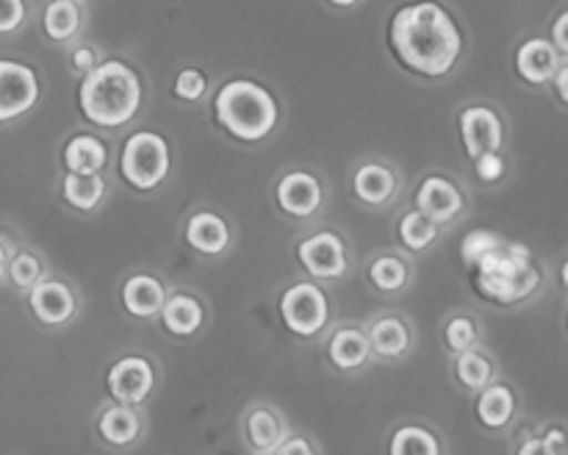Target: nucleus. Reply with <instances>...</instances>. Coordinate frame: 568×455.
<instances>
[{
    "label": "nucleus",
    "instance_id": "obj_13",
    "mask_svg": "<svg viewBox=\"0 0 568 455\" xmlns=\"http://www.w3.org/2000/svg\"><path fill=\"white\" fill-rule=\"evenodd\" d=\"M26 305L33 322L39 327H48V331L72 325L75 316L81 314V297H78L75 286L59 275H48L44 281H39L26 294Z\"/></svg>",
    "mask_w": 568,
    "mask_h": 455
},
{
    "label": "nucleus",
    "instance_id": "obj_26",
    "mask_svg": "<svg viewBox=\"0 0 568 455\" xmlns=\"http://www.w3.org/2000/svg\"><path fill=\"white\" fill-rule=\"evenodd\" d=\"M366 277L375 286V292L392 297V294L408 289L410 277H414V266H410V261L399 250H383V253L372 255L369 266H366Z\"/></svg>",
    "mask_w": 568,
    "mask_h": 455
},
{
    "label": "nucleus",
    "instance_id": "obj_9",
    "mask_svg": "<svg viewBox=\"0 0 568 455\" xmlns=\"http://www.w3.org/2000/svg\"><path fill=\"white\" fill-rule=\"evenodd\" d=\"M349 192L355 203L369 211L392 209L405 192L403 166L381 153L361 155L349 170Z\"/></svg>",
    "mask_w": 568,
    "mask_h": 455
},
{
    "label": "nucleus",
    "instance_id": "obj_34",
    "mask_svg": "<svg viewBox=\"0 0 568 455\" xmlns=\"http://www.w3.org/2000/svg\"><path fill=\"white\" fill-rule=\"evenodd\" d=\"M499 244H505L503 233L491 231V228H475V231L466 233L464 242H460V259H464V264L469 266V270H475V266L480 264L488 253H494Z\"/></svg>",
    "mask_w": 568,
    "mask_h": 455
},
{
    "label": "nucleus",
    "instance_id": "obj_3",
    "mask_svg": "<svg viewBox=\"0 0 568 455\" xmlns=\"http://www.w3.org/2000/svg\"><path fill=\"white\" fill-rule=\"evenodd\" d=\"M78 114L83 125L103 133H122L136 125L150 103L144 72L122 55H105L103 64L78 81Z\"/></svg>",
    "mask_w": 568,
    "mask_h": 455
},
{
    "label": "nucleus",
    "instance_id": "obj_10",
    "mask_svg": "<svg viewBox=\"0 0 568 455\" xmlns=\"http://www.w3.org/2000/svg\"><path fill=\"white\" fill-rule=\"evenodd\" d=\"M414 205L447 231L469 214L471 194L455 172L427 170L422 172L419 183H416Z\"/></svg>",
    "mask_w": 568,
    "mask_h": 455
},
{
    "label": "nucleus",
    "instance_id": "obj_31",
    "mask_svg": "<svg viewBox=\"0 0 568 455\" xmlns=\"http://www.w3.org/2000/svg\"><path fill=\"white\" fill-rule=\"evenodd\" d=\"M455 377H458L460 386L466 392H477L488 388L497 377V366H494V358L488 353H483L480 347L466 350V353L455 355Z\"/></svg>",
    "mask_w": 568,
    "mask_h": 455
},
{
    "label": "nucleus",
    "instance_id": "obj_2",
    "mask_svg": "<svg viewBox=\"0 0 568 455\" xmlns=\"http://www.w3.org/2000/svg\"><path fill=\"white\" fill-rule=\"evenodd\" d=\"M211 120L231 142L264 148L286 125V100L258 75H231L216 83L209 100Z\"/></svg>",
    "mask_w": 568,
    "mask_h": 455
},
{
    "label": "nucleus",
    "instance_id": "obj_4",
    "mask_svg": "<svg viewBox=\"0 0 568 455\" xmlns=\"http://www.w3.org/2000/svg\"><path fill=\"white\" fill-rule=\"evenodd\" d=\"M469 272L477 294L497 305L525 303L544 283V272L538 270L532 250L525 242L508 239Z\"/></svg>",
    "mask_w": 568,
    "mask_h": 455
},
{
    "label": "nucleus",
    "instance_id": "obj_23",
    "mask_svg": "<svg viewBox=\"0 0 568 455\" xmlns=\"http://www.w3.org/2000/svg\"><path fill=\"white\" fill-rule=\"evenodd\" d=\"M94 427H98L100 442L114 449H125L133 447L142 436V414L133 405L111 403L100 411Z\"/></svg>",
    "mask_w": 568,
    "mask_h": 455
},
{
    "label": "nucleus",
    "instance_id": "obj_45",
    "mask_svg": "<svg viewBox=\"0 0 568 455\" xmlns=\"http://www.w3.org/2000/svg\"><path fill=\"white\" fill-rule=\"evenodd\" d=\"M560 283H564L568 292V255L564 259V264H560Z\"/></svg>",
    "mask_w": 568,
    "mask_h": 455
},
{
    "label": "nucleus",
    "instance_id": "obj_6",
    "mask_svg": "<svg viewBox=\"0 0 568 455\" xmlns=\"http://www.w3.org/2000/svg\"><path fill=\"white\" fill-rule=\"evenodd\" d=\"M272 200L286 220L314 222L331 203V183L325 172L311 164L283 166L272 183Z\"/></svg>",
    "mask_w": 568,
    "mask_h": 455
},
{
    "label": "nucleus",
    "instance_id": "obj_18",
    "mask_svg": "<svg viewBox=\"0 0 568 455\" xmlns=\"http://www.w3.org/2000/svg\"><path fill=\"white\" fill-rule=\"evenodd\" d=\"M89 28V9L81 0H44L39 11V31L55 48L67 50L81 42Z\"/></svg>",
    "mask_w": 568,
    "mask_h": 455
},
{
    "label": "nucleus",
    "instance_id": "obj_30",
    "mask_svg": "<svg viewBox=\"0 0 568 455\" xmlns=\"http://www.w3.org/2000/svg\"><path fill=\"white\" fill-rule=\"evenodd\" d=\"M516 416V394L508 383H491L477 394V419L486 431H505Z\"/></svg>",
    "mask_w": 568,
    "mask_h": 455
},
{
    "label": "nucleus",
    "instance_id": "obj_19",
    "mask_svg": "<svg viewBox=\"0 0 568 455\" xmlns=\"http://www.w3.org/2000/svg\"><path fill=\"white\" fill-rule=\"evenodd\" d=\"M59 198L70 211L81 216H92L109 203L111 181L105 172L98 175H78V172H61Z\"/></svg>",
    "mask_w": 568,
    "mask_h": 455
},
{
    "label": "nucleus",
    "instance_id": "obj_46",
    "mask_svg": "<svg viewBox=\"0 0 568 455\" xmlns=\"http://www.w3.org/2000/svg\"><path fill=\"white\" fill-rule=\"evenodd\" d=\"M566 327H568V311H566Z\"/></svg>",
    "mask_w": 568,
    "mask_h": 455
},
{
    "label": "nucleus",
    "instance_id": "obj_16",
    "mask_svg": "<svg viewBox=\"0 0 568 455\" xmlns=\"http://www.w3.org/2000/svg\"><path fill=\"white\" fill-rule=\"evenodd\" d=\"M514 72L525 87L530 89H544L552 83V78L558 75V70L564 67V55L555 48L552 39L541 37V33H532V37H521L514 44Z\"/></svg>",
    "mask_w": 568,
    "mask_h": 455
},
{
    "label": "nucleus",
    "instance_id": "obj_20",
    "mask_svg": "<svg viewBox=\"0 0 568 455\" xmlns=\"http://www.w3.org/2000/svg\"><path fill=\"white\" fill-rule=\"evenodd\" d=\"M120 297L122 309H125L133 320L148 322L161 316L170 292H166L164 281H161L159 275H153V272H133V275L125 277V283H122Z\"/></svg>",
    "mask_w": 568,
    "mask_h": 455
},
{
    "label": "nucleus",
    "instance_id": "obj_35",
    "mask_svg": "<svg viewBox=\"0 0 568 455\" xmlns=\"http://www.w3.org/2000/svg\"><path fill=\"white\" fill-rule=\"evenodd\" d=\"M469 166H471V175H475V181L480 183V186H486V189L503 186V183L510 178L508 150H505V153L480 155V159L469 161Z\"/></svg>",
    "mask_w": 568,
    "mask_h": 455
},
{
    "label": "nucleus",
    "instance_id": "obj_37",
    "mask_svg": "<svg viewBox=\"0 0 568 455\" xmlns=\"http://www.w3.org/2000/svg\"><path fill=\"white\" fill-rule=\"evenodd\" d=\"M33 0H0V39H14L31 26Z\"/></svg>",
    "mask_w": 568,
    "mask_h": 455
},
{
    "label": "nucleus",
    "instance_id": "obj_47",
    "mask_svg": "<svg viewBox=\"0 0 568 455\" xmlns=\"http://www.w3.org/2000/svg\"><path fill=\"white\" fill-rule=\"evenodd\" d=\"M81 3H87V0H81Z\"/></svg>",
    "mask_w": 568,
    "mask_h": 455
},
{
    "label": "nucleus",
    "instance_id": "obj_43",
    "mask_svg": "<svg viewBox=\"0 0 568 455\" xmlns=\"http://www.w3.org/2000/svg\"><path fill=\"white\" fill-rule=\"evenodd\" d=\"M320 3L325 6V9L338 11V14H347V11L361 9V6H364L366 0H320Z\"/></svg>",
    "mask_w": 568,
    "mask_h": 455
},
{
    "label": "nucleus",
    "instance_id": "obj_24",
    "mask_svg": "<svg viewBox=\"0 0 568 455\" xmlns=\"http://www.w3.org/2000/svg\"><path fill=\"white\" fill-rule=\"evenodd\" d=\"M216 83L214 75L205 70L203 64H194V61H183L172 70L170 78V98L175 100L183 109H197L205 100H211Z\"/></svg>",
    "mask_w": 568,
    "mask_h": 455
},
{
    "label": "nucleus",
    "instance_id": "obj_1",
    "mask_svg": "<svg viewBox=\"0 0 568 455\" xmlns=\"http://www.w3.org/2000/svg\"><path fill=\"white\" fill-rule=\"evenodd\" d=\"M388 53L399 70L427 87H442L469 59V28L444 0H405L392 11L386 28Z\"/></svg>",
    "mask_w": 568,
    "mask_h": 455
},
{
    "label": "nucleus",
    "instance_id": "obj_5",
    "mask_svg": "<svg viewBox=\"0 0 568 455\" xmlns=\"http://www.w3.org/2000/svg\"><path fill=\"white\" fill-rule=\"evenodd\" d=\"M175 172V142L159 128H133L116 150V175L131 192L155 194Z\"/></svg>",
    "mask_w": 568,
    "mask_h": 455
},
{
    "label": "nucleus",
    "instance_id": "obj_25",
    "mask_svg": "<svg viewBox=\"0 0 568 455\" xmlns=\"http://www.w3.org/2000/svg\"><path fill=\"white\" fill-rule=\"evenodd\" d=\"M244 436L247 444L258 455H272L277 453L283 442H286V425H283L281 414H277L272 405H253V408L244 414Z\"/></svg>",
    "mask_w": 568,
    "mask_h": 455
},
{
    "label": "nucleus",
    "instance_id": "obj_21",
    "mask_svg": "<svg viewBox=\"0 0 568 455\" xmlns=\"http://www.w3.org/2000/svg\"><path fill=\"white\" fill-rule=\"evenodd\" d=\"M372 353L383 361H399L414 347V331L403 314H383L369 325Z\"/></svg>",
    "mask_w": 568,
    "mask_h": 455
},
{
    "label": "nucleus",
    "instance_id": "obj_17",
    "mask_svg": "<svg viewBox=\"0 0 568 455\" xmlns=\"http://www.w3.org/2000/svg\"><path fill=\"white\" fill-rule=\"evenodd\" d=\"M105 388H109V397L114 403L139 408L142 403H148L155 388L153 361L144 358V355H122L120 361L109 366Z\"/></svg>",
    "mask_w": 568,
    "mask_h": 455
},
{
    "label": "nucleus",
    "instance_id": "obj_32",
    "mask_svg": "<svg viewBox=\"0 0 568 455\" xmlns=\"http://www.w3.org/2000/svg\"><path fill=\"white\" fill-rule=\"evenodd\" d=\"M388 455H444V447L430 427L403 425L392 433Z\"/></svg>",
    "mask_w": 568,
    "mask_h": 455
},
{
    "label": "nucleus",
    "instance_id": "obj_11",
    "mask_svg": "<svg viewBox=\"0 0 568 455\" xmlns=\"http://www.w3.org/2000/svg\"><path fill=\"white\" fill-rule=\"evenodd\" d=\"M294 255H297L300 266L308 272V277L320 283H336L349 275L353 266V253H349V242L338 228H316L305 236L297 239L294 244Z\"/></svg>",
    "mask_w": 568,
    "mask_h": 455
},
{
    "label": "nucleus",
    "instance_id": "obj_14",
    "mask_svg": "<svg viewBox=\"0 0 568 455\" xmlns=\"http://www.w3.org/2000/svg\"><path fill=\"white\" fill-rule=\"evenodd\" d=\"M61 170L78 172V175H98V172H109L111 161H114V148H111V136L103 131L83 125L70 131V136L61 142L59 150Z\"/></svg>",
    "mask_w": 568,
    "mask_h": 455
},
{
    "label": "nucleus",
    "instance_id": "obj_41",
    "mask_svg": "<svg viewBox=\"0 0 568 455\" xmlns=\"http://www.w3.org/2000/svg\"><path fill=\"white\" fill-rule=\"evenodd\" d=\"M549 89H552L555 100H558V103L564 105V109H568V61H564V67H560L558 75L552 78Z\"/></svg>",
    "mask_w": 568,
    "mask_h": 455
},
{
    "label": "nucleus",
    "instance_id": "obj_12",
    "mask_svg": "<svg viewBox=\"0 0 568 455\" xmlns=\"http://www.w3.org/2000/svg\"><path fill=\"white\" fill-rule=\"evenodd\" d=\"M281 320L297 338H316L331 325V300L320 281H294L281 294Z\"/></svg>",
    "mask_w": 568,
    "mask_h": 455
},
{
    "label": "nucleus",
    "instance_id": "obj_40",
    "mask_svg": "<svg viewBox=\"0 0 568 455\" xmlns=\"http://www.w3.org/2000/svg\"><path fill=\"white\" fill-rule=\"evenodd\" d=\"M516 455H560V449L552 447L544 436H532L521 442V447L516 449Z\"/></svg>",
    "mask_w": 568,
    "mask_h": 455
},
{
    "label": "nucleus",
    "instance_id": "obj_33",
    "mask_svg": "<svg viewBox=\"0 0 568 455\" xmlns=\"http://www.w3.org/2000/svg\"><path fill=\"white\" fill-rule=\"evenodd\" d=\"M444 344L453 355L466 353V350H475L480 344V325L471 314H453L444 325Z\"/></svg>",
    "mask_w": 568,
    "mask_h": 455
},
{
    "label": "nucleus",
    "instance_id": "obj_38",
    "mask_svg": "<svg viewBox=\"0 0 568 455\" xmlns=\"http://www.w3.org/2000/svg\"><path fill=\"white\" fill-rule=\"evenodd\" d=\"M549 39L560 50L564 61H568V9H560L549 22Z\"/></svg>",
    "mask_w": 568,
    "mask_h": 455
},
{
    "label": "nucleus",
    "instance_id": "obj_39",
    "mask_svg": "<svg viewBox=\"0 0 568 455\" xmlns=\"http://www.w3.org/2000/svg\"><path fill=\"white\" fill-rule=\"evenodd\" d=\"M275 455H316V447L308 436L294 433V436H286V442L277 447Z\"/></svg>",
    "mask_w": 568,
    "mask_h": 455
},
{
    "label": "nucleus",
    "instance_id": "obj_29",
    "mask_svg": "<svg viewBox=\"0 0 568 455\" xmlns=\"http://www.w3.org/2000/svg\"><path fill=\"white\" fill-rule=\"evenodd\" d=\"M48 275H50V266L48 261H44V255L39 253V250L28 247V244L17 242V247L11 250L9 272H6V286H9L11 292L26 297V294Z\"/></svg>",
    "mask_w": 568,
    "mask_h": 455
},
{
    "label": "nucleus",
    "instance_id": "obj_42",
    "mask_svg": "<svg viewBox=\"0 0 568 455\" xmlns=\"http://www.w3.org/2000/svg\"><path fill=\"white\" fill-rule=\"evenodd\" d=\"M17 247V242H11L9 233L0 231V286L6 283V272H9V259H11V250Z\"/></svg>",
    "mask_w": 568,
    "mask_h": 455
},
{
    "label": "nucleus",
    "instance_id": "obj_28",
    "mask_svg": "<svg viewBox=\"0 0 568 455\" xmlns=\"http://www.w3.org/2000/svg\"><path fill=\"white\" fill-rule=\"evenodd\" d=\"M394 233H397V239H399V244H403L405 253L422 255V253H427V250L436 247L438 239H442V233H444V228L438 225V222H433L427 214H422L416 205H410V209H405L403 214L397 216Z\"/></svg>",
    "mask_w": 568,
    "mask_h": 455
},
{
    "label": "nucleus",
    "instance_id": "obj_27",
    "mask_svg": "<svg viewBox=\"0 0 568 455\" xmlns=\"http://www.w3.org/2000/svg\"><path fill=\"white\" fill-rule=\"evenodd\" d=\"M161 322L164 331L175 338H192L197 336L200 327L205 322V309L194 294L189 292H172L166 297L164 311H161Z\"/></svg>",
    "mask_w": 568,
    "mask_h": 455
},
{
    "label": "nucleus",
    "instance_id": "obj_15",
    "mask_svg": "<svg viewBox=\"0 0 568 455\" xmlns=\"http://www.w3.org/2000/svg\"><path fill=\"white\" fill-rule=\"evenodd\" d=\"M233 239L231 220L211 205H197L183 220V242L203 259H222L233 247Z\"/></svg>",
    "mask_w": 568,
    "mask_h": 455
},
{
    "label": "nucleus",
    "instance_id": "obj_36",
    "mask_svg": "<svg viewBox=\"0 0 568 455\" xmlns=\"http://www.w3.org/2000/svg\"><path fill=\"white\" fill-rule=\"evenodd\" d=\"M64 59H67V70H70V75L81 81V78H87L89 72H94L100 64H103L105 50L100 48V44L81 39V42H75L72 48L64 50Z\"/></svg>",
    "mask_w": 568,
    "mask_h": 455
},
{
    "label": "nucleus",
    "instance_id": "obj_7",
    "mask_svg": "<svg viewBox=\"0 0 568 455\" xmlns=\"http://www.w3.org/2000/svg\"><path fill=\"white\" fill-rule=\"evenodd\" d=\"M460 148L475 161L486 153H505L510 148V117L497 100L475 98L458 105L455 114Z\"/></svg>",
    "mask_w": 568,
    "mask_h": 455
},
{
    "label": "nucleus",
    "instance_id": "obj_22",
    "mask_svg": "<svg viewBox=\"0 0 568 455\" xmlns=\"http://www.w3.org/2000/svg\"><path fill=\"white\" fill-rule=\"evenodd\" d=\"M369 333L355 325H342L327 338V358L338 372H358L372 361Z\"/></svg>",
    "mask_w": 568,
    "mask_h": 455
},
{
    "label": "nucleus",
    "instance_id": "obj_44",
    "mask_svg": "<svg viewBox=\"0 0 568 455\" xmlns=\"http://www.w3.org/2000/svg\"><path fill=\"white\" fill-rule=\"evenodd\" d=\"M544 438H547V442L552 444V447H558L560 453H564V449L568 447V433L564 431V427H558V425L547 427V433H544Z\"/></svg>",
    "mask_w": 568,
    "mask_h": 455
},
{
    "label": "nucleus",
    "instance_id": "obj_8",
    "mask_svg": "<svg viewBox=\"0 0 568 455\" xmlns=\"http://www.w3.org/2000/svg\"><path fill=\"white\" fill-rule=\"evenodd\" d=\"M44 78L31 61L0 55V131L20 125L39 109Z\"/></svg>",
    "mask_w": 568,
    "mask_h": 455
}]
</instances>
